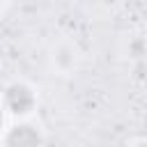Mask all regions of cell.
Wrapping results in <instances>:
<instances>
[{"instance_id": "6da1fadb", "label": "cell", "mask_w": 147, "mask_h": 147, "mask_svg": "<svg viewBox=\"0 0 147 147\" xmlns=\"http://www.w3.org/2000/svg\"><path fill=\"white\" fill-rule=\"evenodd\" d=\"M32 103H34V99H32V94H30L28 87L14 85V87L7 90V106H9L14 113H28V110L32 108Z\"/></svg>"}, {"instance_id": "7a4b0ae2", "label": "cell", "mask_w": 147, "mask_h": 147, "mask_svg": "<svg viewBox=\"0 0 147 147\" xmlns=\"http://www.w3.org/2000/svg\"><path fill=\"white\" fill-rule=\"evenodd\" d=\"M7 147H39V136L32 126H16L7 138Z\"/></svg>"}, {"instance_id": "3957f363", "label": "cell", "mask_w": 147, "mask_h": 147, "mask_svg": "<svg viewBox=\"0 0 147 147\" xmlns=\"http://www.w3.org/2000/svg\"><path fill=\"white\" fill-rule=\"evenodd\" d=\"M0 124H2V113H0Z\"/></svg>"}]
</instances>
